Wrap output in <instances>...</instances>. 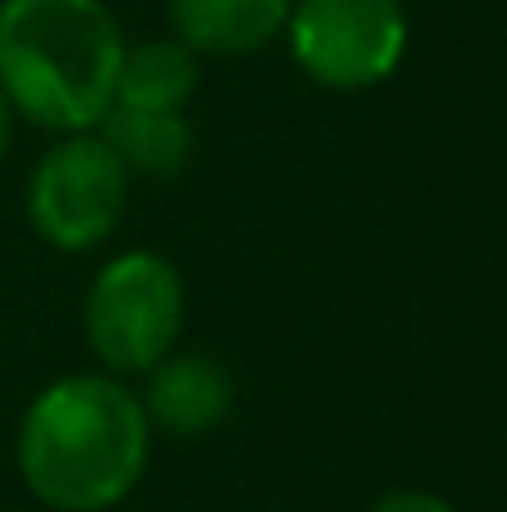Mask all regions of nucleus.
I'll use <instances>...</instances> for the list:
<instances>
[{
	"label": "nucleus",
	"mask_w": 507,
	"mask_h": 512,
	"mask_svg": "<svg viewBox=\"0 0 507 512\" xmlns=\"http://www.w3.org/2000/svg\"><path fill=\"white\" fill-rule=\"evenodd\" d=\"M294 65L324 90H373L408 55L403 0H294L284 20Z\"/></svg>",
	"instance_id": "nucleus-5"
},
{
	"label": "nucleus",
	"mask_w": 507,
	"mask_h": 512,
	"mask_svg": "<svg viewBox=\"0 0 507 512\" xmlns=\"http://www.w3.org/2000/svg\"><path fill=\"white\" fill-rule=\"evenodd\" d=\"M194 90H199V55L189 45H179L174 35L135 40V45L125 40L120 75H115V105L184 115Z\"/></svg>",
	"instance_id": "nucleus-9"
},
{
	"label": "nucleus",
	"mask_w": 507,
	"mask_h": 512,
	"mask_svg": "<svg viewBox=\"0 0 507 512\" xmlns=\"http://www.w3.org/2000/svg\"><path fill=\"white\" fill-rule=\"evenodd\" d=\"M294 0H169V30L194 55L239 60L284 35Z\"/></svg>",
	"instance_id": "nucleus-7"
},
{
	"label": "nucleus",
	"mask_w": 507,
	"mask_h": 512,
	"mask_svg": "<svg viewBox=\"0 0 507 512\" xmlns=\"http://www.w3.org/2000/svg\"><path fill=\"white\" fill-rule=\"evenodd\" d=\"M130 209V174L95 130L60 135L30 170V229L60 254H90L110 244Z\"/></svg>",
	"instance_id": "nucleus-4"
},
{
	"label": "nucleus",
	"mask_w": 507,
	"mask_h": 512,
	"mask_svg": "<svg viewBox=\"0 0 507 512\" xmlns=\"http://www.w3.org/2000/svg\"><path fill=\"white\" fill-rule=\"evenodd\" d=\"M125 30L105 0H0V90L50 135L95 130L115 105Z\"/></svg>",
	"instance_id": "nucleus-2"
},
{
	"label": "nucleus",
	"mask_w": 507,
	"mask_h": 512,
	"mask_svg": "<svg viewBox=\"0 0 507 512\" xmlns=\"http://www.w3.org/2000/svg\"><path fill=\"white\" fill-rule=\"evenodd\" d=\"M10 140H15V110H10V100H5V90H0V165H5V155H10Z\"/></svg>",
	"instance_id": "nucleus-11"
},
{
	"label": "nucleus",
	"mask_w": 507,
	"mask_h": 512,
	"mask_svg": "<svg viewBox=\"0 0 507 512\" xmlns=\"http://www.w3.org/2000/svg\"><path fill=\"white\" fill-rule=\"evenodd\" d=\"M184 274L155 249L110 254L85 289V343L100 373L145 378L184 339Z\"/></svg>",
	"instance_id": "nucleus-3"
},
{
	"label": "nucleus",
	"mask_w": 507,
	"mask_h": 512,
	"mask_svg": "<svg viewBox=\"0 0 507 512\" xmlns=\"http://www.w3.org/2000/svg\"><path fill=\"white\" fill-rule=\"evenodd\" d=\"M234 373L199 348H169L165 358L145 373L140 408L155 433L169 438H204L234 413Z\"/></svg>",
	"instance_id": "nucleus-6"
},
{
	"label": "nucleus",
	"mask_w": 507,
	"mask_h": 512,
	"mask_svg": "<svg viewBox=\"0 0 507 512\" xmlns=\"http://www.w3.org/2000/svg\"><path fill=\"white\" fill-rule=\"evenodd\" d=\"M95 135L115 150V160L135 179H174L194 160V130L184 115L169 110H130V105H110L105 120L95 125Z\"/></svg>",
	"instance_id": "nucleus-8"
},
{
	"label": "nucleus",
	"mask_w": 507,
	"mask_h": 512,
	"mask_svg": "<svg viewBox=\"0 0 507 512\" xmlns=\"http://www.w3.org/2000/svg\"><path fill=\"white\" fill-rule=\"evenodd\" d=\"M155 428L140 393L115 373H65L45 383L15 433V468L50 512L120 508L150 468Z\"/></svg>",
	"instance_id": "nucleus-1"
},
{
	"label": "nucleus",
	"mask_w": 507,
	"mask_h": 512,
	"mask_svg": "<svg viewBox=\"0 0 507 512\" xmlns=\"http://www.w3.org/2000/svg\"><path fill=\"white\" fill-rule=\"evenodd\" d=\"M368 512H458L443 493H428V488H393L383 498H373Z\"/></svg>",
	"instance_id": "nucleus-10"
}]
</instances>
